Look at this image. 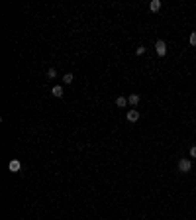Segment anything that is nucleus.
<instances>
[{"mask_svg": "<svg viewBox=\"0 0 196 220\" xmlns=\"http://www.w3.org/2000/svg\"><path fill=\"white\" fill-rule=\"evenodd\" d=\"M155 51H157V55H167V43L163 41V39H159L157 43H155Z\"/></svg>", "mask_w": 196, "mask_h": 220, "instance_id": "1", "label": "nucleus"}, {"mask_svg": "<svg viewBox=\"0 0 196 220\" xmlns=\"http://www.w3.org/2000/svg\"><path fill=\"white\" fill-rule=\"evenodd\" d=\"M178 169H181L182 173H186L188 169H190V161H188V159H181V161H178Z\"/></svg>", "mask_w": 196, "mask_h": 220, "instance_id": "2", "label": "nucleus"}, {"mask_svg": "<svg viewBox=\"0 0 196 220\" xmlns=\"http://www.w3.org/2000/svg\"><path fill=\"white\" fill-rule=\"evenodd\" d=\"M127 120H130V122H137V120H139V112H137V110H130V112H127Z\"/></svg>", "mask_w": 196, "mask_h": 220, "instance_id": "3", "label": "nucleus"}, {"mask_svg": "<svg viewBox=\"0 0 196 220\" xmlns=\"http://www.w3.org/2000/svg\"><path fill=\"white\" fill-rule=\"evenodd\" d=\"M53 96H57V99H61V96H63V87H61V84H57V87H53Z\"/></svg>", "mask_w": 196, "mask_h": 220, "instance_id": "4", "label": "nucleus"}, {"mask_svg": "<svg viewBox=\"0 0 196 220\" xmlns=\"http://www.w3.org/2000/svg\"><path fill=\"white\" fill-rule=\"evenodd\" d=\"M159 8H161V2H159V0H151V2H149V10H151V12H157Z\"/></svg>", "mask_w": 196, "mask_h": 220, "instance_id": "5", "label": "nucleus"}, {"mask_svg": "<svg viewBox=\"0 0 196 220\" xmlns=\"http://www.w3.org/2000/svg\"><path fill=\"white\" fill-rule=\"evenodd\" d=\"M137 102H139V94H130V99H127V104H131V106H136Z\"/></svg>", "mask_w": 196, "mask_h": 220, "instance_id": "6", "label": "nucleus"}, {"mask_svg": "<svg viewBox=\"0 0 196 220\" xmlns=\"http://www.w3.org/2000/svg\"><path fill=\"white\" fill-rule=\"evenodd\" d=\"M127 104V99H124V96H118L116 99V106H120V108H124Z\"/></svg>", "mask_w": 196, "mask_h": 220, "instance_id": "7", "label": "nucleus"}, {"mask_svg": "<svg viewBox=\"0 0 196 220\" xmlns=\"http://www.w3.org/2000/svg\"><path fill=\"white\" fill-rule=\"evenodd\" d=\"M8 167H10V171H18V169H20V161H10V165H8Z\"/></svg>", "mask_w": 196, "mask_h": 220, "instance_id": "8", "label": "nucleus"}, {"mask_svg": "<svg viewBox=\"0 0 196 220\" xmlns=\"http://www.w3.org/2000/svg\"><path fill=\"white\" fill-rule=\"evenodd\" d=\"M73 79H75V77L71 75V73H67V75L63 77V83H65V84H71V83H73Z\"/></svg>", "mask_w": 196, "mask_h": 220, "instance_id": "9", "label": "nucleus"}, {"mask_svg": "<svg viewBox=\"0 0 196 220\" xmlns=\"http://www.w3.org/2000/svg\"><path fill=\"white\" fill-rule=\"evenodd\" d=\"M47 77H49V79H55V77H57V71L55 69H49V71H47Z\"/></svg>", "mask_w": 196, "mask_h": 220, "instance_id": "10", "label": "nucleus"}, {"mask_svg": "<svg viewBox=\"0 0 196 220\" xmlns=\"http://www.w3.org/2000/svg\"><path fill=\"white\" fill-rule=\"evenodd\" d=\"M190 45H196V32L190 33Z\"/></svg>", "mask_w": 196, "mask_h": 220, "instance_id": "11", "label": "nucleus"}, {"mask_svg": "<svg viewBox=\"0 0 196 220\" xmlns=\"http://www.w3.org/2000/svg\"><path fill=\"white\" fill-rule=\"evenodd\" d=\"M136 53H137V55H143V53H145V47H143V45H139V47H137V51H136Z\"/></svg>", "mask_w": 196, "mask_h": 220, "instance_id": "12", "label": "nucleus"}, {"mask_svg": "<svg viewBox=\"0 0 196 220\" xmlns=\"http://www.w3.org/2000/svg\"><path fill=\"white\" fill-rule=\"evenodd\" d=\"M190 155H192V157H196V145H194V147H190Z\"/></svg>", "mask_w": 196, "mask_h": 220, "instance_id": "13", "label": "nucleus"}]
</instances>
